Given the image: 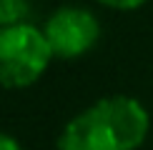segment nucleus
I'll use <instances>...</instances> for the list:
<instances>
[{"label": "nucleus", "instance_id": "f257e3e1", "mask_svg": "<svg viewBox=\"0 0 153 150\" xmlns=\"http://www.w3.org/2000/svg\"><path fill=\"white\" fill-rule=\"evenodd\" d=\"M151 133V112L133 95H105L63 125L55 150H138Z\"/></svg>", "mask_w": 153, "mask_h": 150}, {"label": "nucleus", "instance_id": "f03ea898", "mask_svg": "<svg viewBox=\"0 0 153 150\" xmlns=\"http://www.w3.org/2000/svg\"><path fill=\"white\" fill-rule=\"evenodd\" d=\"M53 50L43 28L18 23L0 28V88L25 90L48 73Z\"/></svg>", "mask_w": 153, "mask_h": 150}, {"label": "nucleus", "instance_id": "7ed1b4c3", "mask_svg": "<svg viewBox=\"0 0 153 150\" xmlns=\"http://www.w3.org/2000/svg\"><path fill=\"white\" fill-rule=\"evenodd\" d=\"M50 50L60 60H75L88 55L100 43V20L85 5H60L43 23Z\"/></svg>", "mask_w": 153, "mask_h": 150}, {"label": "nucleus", "instance_id": "20e7f679", "mask_svg": "<svg viewBox=\"0 0 153 150\" xmlns=\"http://www.w3.org/2000/svg\"><path fill=\"white\" fill-rule=\"evenodd\" d=\"M33 15V0H0V28L28 23Z\"/></svg>", "mask_w": 153, "mask_h": 150}, {"label": "nucleus", "instance_id": "39448f33", "mask_svg": "<svg viewBox=\"0 0 153 150\" xmlns=\"http://www.w3.org/2000/svg\"><path fill=\"white\" fill-rule=\"evenodd\" d=\"M100 8H108V10H116V12H131V10H138L143 8L148 0H95Z\"/></svg>", "mask_w": 153, "mask_h": 150}, {"label": "nucleus", "instance_id": "423d86ee", "mask_svg": "<svg viewBox=\"0 0 153 150\" xmlns=\"http://www.w3.org/2000/svg\"><path fill=\"white\" fill-rule=\"evenodd\" d=\"M0 150H23V145H20V140L15 135L0 130Z\"/></svg>", "mask_w": 153, "mask_h": 150}]
</instances>
